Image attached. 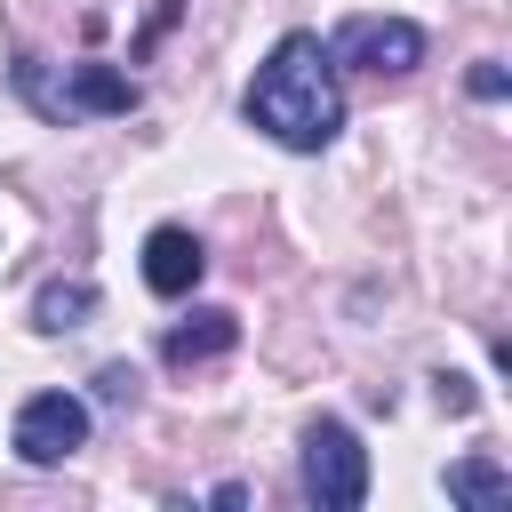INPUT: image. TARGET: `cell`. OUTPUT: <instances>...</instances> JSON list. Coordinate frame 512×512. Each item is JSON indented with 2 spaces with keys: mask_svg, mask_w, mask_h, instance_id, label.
<instances>
[{
  "mask_svg": "<svg viewBox=\"0 0 512 512\" xmlns=\"http://www.w3.org/2000/svg\"><path fill=\"white\" fill-rule=\"evenodd\" d=\"M440 408H456V416L472 408V392H464V376H440Z\"/></svg>",
  "mask_w": 512,
  "mask_h": 512,
  "instance_id": "12",
  "label": "cell"
},
{
  "mask_svg": "<svg viewBox=\"0 0 512 512\" xmlns=\"http://www.w3.org/2000/svg\"><path fill=\"white\" fill-rule=\"evenodd\" d=\"M96 312V280H48L40 296H32V320L48 328V336H64V328H80Z\"/></svg>",
  "mask_w": 512,
  "mask_h": 512,
  "instance_id": "8",
  "label": "cell"
},
{
  "mask_svg": "<svg viewBox=\"0 0 512 512\" xmlns=\"http://www.w3.org/2000/svg\"><path fill=\"white\" fill-rule=\"evenodd\" d=\"M248 120H256L272 144H288V152L336 144V128H344L336 56H328L312 32H288V40L256 64V80H248Z\"/></svg>",
  "mask_w": 512,
  "mask_h": 512,
  "instance_id": "1",
  "label": "cell"
},
{
  "mask_svg": "<svg viewBox=\"0 0 512 512\" xmlns=\"http://www.w3.org/2000/svg\"><path fill=\"white\" fill-rule=\"evenodd\" d=\"M96 392H104V400H136V368H128V360H104V368H96Z\"/></svg>",
  "mask_w": 512,
  "mask_h": 512,
  "instance_id": "10",
  "label": "cell"
},
{
  "mask_svg": "<svg viewBox=\"0 0 512 512\" xmlns=\"http://www.w3.org/2000/svg\"><path fill=\"white\" fill-rule=\"evenodd\" d=\"M16 88H24L48 120H72V112H136V80L112 72V64H72L64 80H48L40 64H16Z\"/></svg>",
  "mask_w": 512,
  "mask_h": 512,
  "instance_id": "3",
  "label": "cell"
},
{
  "mask_svg": "<svg viewBox=\"0 0 512 512\" xmlns=\"http://www.w3.org/2000/svg\"><path fill=\"white\" fill-rule=\"evenodd\" d=\"M232 344H240V320L232 312H192V320L168 328L160 352H168V368H200V360H224Z\"/></svg>",
  "mask_w": 512,
  "mask_h": 512,
  "instance_id": "7",
  "label": "cell"
},
{
  "mask_svg": "<svg viewBox=\"0 0 512 512\" xmlns=\"http://www.w3.org/2000/svg\"><path fill=\"white\" fill-rule=\"evenodd\" d=\"M304 496H312L320 512H352V504L368 496V448L352 440V424L320 416V424L304 432Z\"/></svg>",
  "mask_w": 512,
  "mask_h": 512,
  "instance_id": "2",
  "label": "cell"
},
{
  "mask_svg": "<svg viewBox=\"0 0 512 512\" xmlns=\"http://www.w3.org/2000/svg\"><path fill=\"white\" fill-rule=\"evenodd\" d=\"M472 96H504V72L496 64H472Z\"/></svg>",
  "mask_w": 512,
  "mask_h": 512,
  "instance_id": "11",
  "label": "cell"
},
{
  "mask_svg": "<svg viewBox=\"0 0 512 512\" xmlns=\"http://www.w3.org/2000/svg\"><path fill=\"white\" fill-rule=\"evenodd\" d=\"M200 272H208V256H200V240H192L184 224H160V232L144 240V288H152V296H192Z\"/></svg>",
  "mask_w": 512,
  "mask_h": 512,
  "instance_id": "6",
  "label": "cell"
},
{
  "mask_svg": "<svg viewBox=\"0 0 512 512\" xmlns=\"http://www.w3.org/2000/svg\"><path fill=\"white\" fill-rule=\"evenodd\" d=\"M448 496H456V504H504L512 480H504L488 456H472V464H448Z\"/></svg>",
  "mask_w": 512,
  "mask_h": 512,
  "instance_id": "9",
  "label": "cell"
},
{
  "mask_svg": "<svg viewBox=\"0 0 512 512\" xmlns=\"http://www.w3.org/2000/svg\"><path fill=\"white\" fill-rule=\"evenodd\" d=\"M80 440H88V408H80L72 392H40V400L16 408V448H24V464H64Z\"/></svg>",
  "mask_w": 512,
  "mask_h": 512,
  "instance_id": "5",
  "label": "cell"
},
{
  "mask_svg": "<svg viewBox=\"0 0 512 512\" xmlns=\"http://www.w3.org/2000/svg\"><path fill=\"white\" fill-rule=\"evenodd\" d=\"M336 64H352V72H376V80H400V72H416L424 64V32L408 24V16H352L344 32H336V48H328Z\"/></svg>",
  "mask_w": 512,
  "mask_h": 512,
  "instance_id": "4",
  "label": "cell"
}]
</instances>
